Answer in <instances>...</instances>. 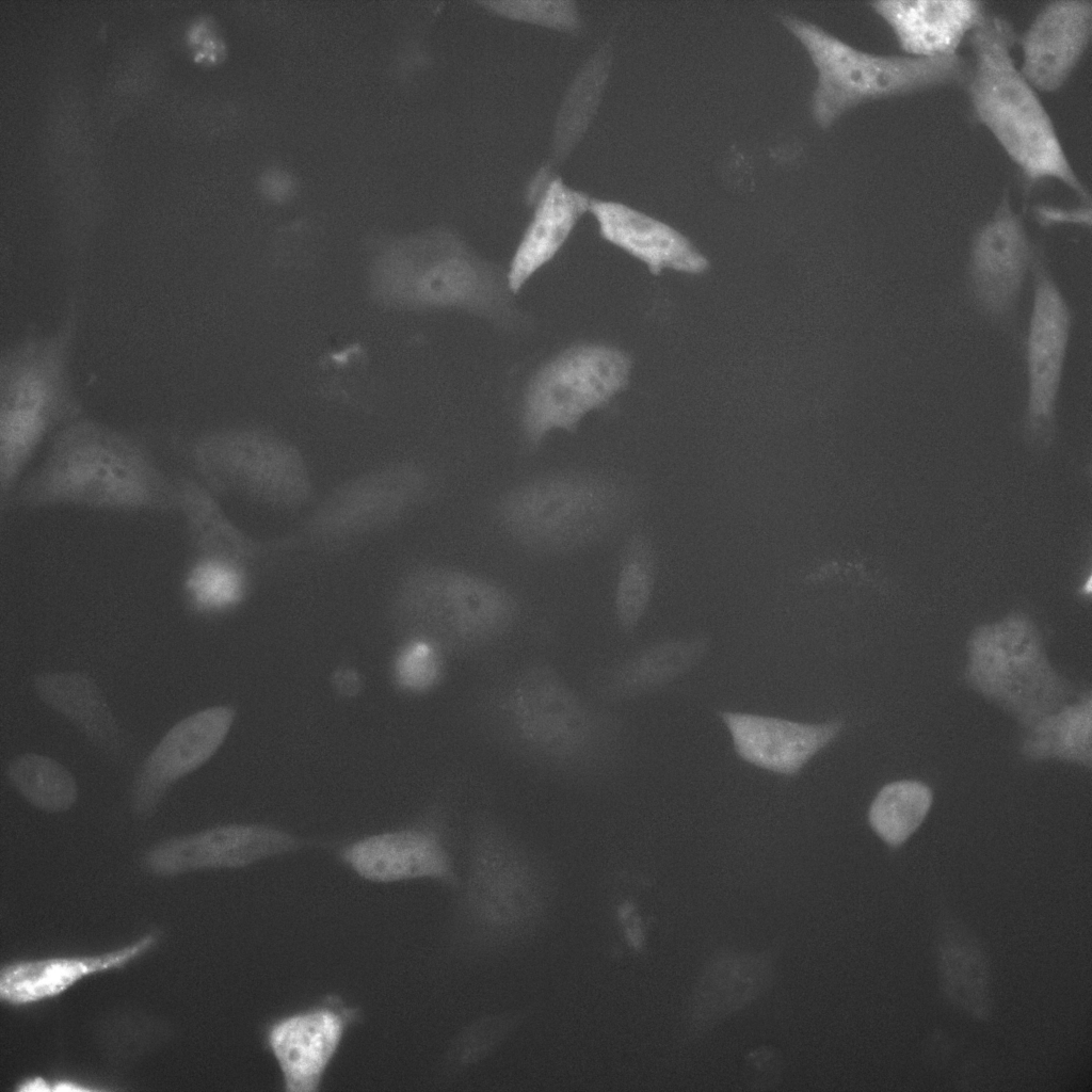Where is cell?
<instances>
[{"label": "cell", "mask_w": 1092, "mask_h": 1092, "mask_svg": "<svg viewBox=\"0 0 1092 1092\" xmlns=\"http://www.w3.org/2000/svg\"><path fill=\"white\" fill-rule=\"evenodd\" d=\"M469 714L478 733L502 753L566 781H605L625 754L621 716L582 694L547 661L481 682Z\"/></svg>", "instance_id": "obj_1"}, {"label": "cell", "mask_w": 1092, "mask_h": 1092, "mask_svg": "<svg viewBox=\"0 0 1092 1092\" xmlns=\"http://www.w3.org/2000/svg\"><path fill=\"white\" fill-rule=\"evenodd\" d=\"M178 496L177 479L135 438L77 418L58 430L41 464L19 484L15 501L26 509L173 512Z\"/></svg>", "instance_id": "obj_2"}, {"label": "cell", "mask_w": 1092, "mask_h": 1092, "mask_svg": "<svg viewBox=\"0 0 1092 1092\" xmlns=\"http://www.w3.org/2000/svg\"><path fill=\"white\" fill-rule=\"evenodd\" d=\"M453 940L470 957L503 952L545 924L553 880L545 860L494 814L472 821L467 869L457 888Z\"/></svg>", "instance_id": "obj_3"}, {"label": "cell", "mask_w": 1092, "mask_h": 1092, "mask_svg": "<svg viewBox=\"0 0 1092 1092\" xmlns=\"http://www.w3.org/2000/svg\"><path fill=\"white\" fill-rule=\"evenodd\" d=\"M969 43L973 60L965 90L974 117L1030 184L1056 180L1089 203V192L1072 166L1038 91L1012 57V26L1003 17L985 12L969 34Z\"/></svg>", "instance_id": "obj_4"}, {"label": "cell", "mask_w": 1092, "mask_h": 1092, "mask_svg": "<svg viewBox=\"0 0 1092 1092\" xmlns=\"http://www.w3.org/2000/svg\"><path fill=\"white\" fill-rule=\"evenodd\" d=\"M642 502V488L628 478L558 470L507 489L496 502L495 517L523 549L559 556L604 540L628 521Z\"/></svg>", "instance_id": "obj_5"}, {"label": "cell", "mask_w": 1092, "mask_h": 1092, "mask_svg": "<svg viewBox=\"0 0 1092 1092\" xmlns=\"http://www.w3.org/2000/svg\"><path fill=\"white\" fill-rule=\"evenodd\" d=\"M370 278L388 306L463 310L509 328L523 321L507 272L448 230L390 243L373 260Z\"/></svg>", "instance_id": "obj_6"}, {"label": "cell", "mask_w": 1092, "mask_h": 1092, "mask_svg": "<svg viewBox=\"0 0 1092 1092\" xmlns=\"http://www.w3.org/2000/svg\"><path fill=\"white\" fill-rule=\"evenodd\" d=\"M780 21L816 68L810 111L822 129L864 102L946 86L965 89L969 78L970 61L959 53L937 59L879 54L858 49L801 17L783 14Z\"/></svg>", "instance_id": "obj_7"}, {"label": "cell", "mask_w": 1092, "mask_h": 1092, "mask_svg": "<svg viewBox=\"0 0 1092 1092\" xmlns=\"http://www.w3.org/2000/svg\"><path fill=\"white\" fill-rule=\"evenodd\" d=\"M74 319L57 331L27 337L0 357V492L15 487L55 429L78 418L69 355Z\"/></svg>", "instance_id": "obj_8"}, {"label": "cell", "mask_w": 1092, "mask_h": 1092, "mask_svg": "<svg viewBox=\"0 0 1092 1092\" xmlns=\"http://www.w3.org/2000/svg\"><path fill=\"white\" fill-rule=\"evenodd\" d=\"M518 615V600L503 584L447 565L411 572L390 608L391 622L406 640L430 642L446 655L493 646L513 629Z\"/></svg>", "instance_id": "obj_9"}, {"label": "cell", "mask_w": 1092, "mask_h": 1092, "mask_svg": "<svg viewBox=\"0 0 1092 1092\" xmlns=\"http://www.w3.org/2000/svg\"><path fill=\"white\" fill-rule=\"evenodd\" d=\"M964 680L1025 729L1076 694L1050 663L1034 623L1018 613L973 631Z\"/></svg>", "instance_id": "obj_10"}, {"label": "cell", "mask_w": 1092, "mask_h": 1092, "mask_svg": "<svg viewBox=\"0 0 1092 1092\" xmlns=\"http://www.w3.org/2000/svg\"><path fill=\"white\" fill-rule=\"evenodd\" d=\"M190 455L200 481L214 494L284 510L304 505L312 494L311 475L301 452L264 431H208L192 441Z\"/></svg>", "instance_id": "obj_11"}, {"label": "cell", "mask_w": 1092, "mask_h": 1092, "mask_svg": "<svg viewBox=\"0 0 1092 1092\" xmlns=\"http://www.w3.org/2000/svg\"><path fill=\"white\" fill-rule=\"evenodd\" d=\"M630 356L606 343H578L543 364L526 388L520 429L537 448L555 430L574 432L581 419L604 407L629 383Z\"/></svg>", "instance_id": "obj_12"}, {"label": "cell", "mask_w": 1092, "mask_h": 1092, "mask_svg": "<svg viewBox=\"0 0 1092 1092\" xmlns=\"http://www.w3.org/2000/svg\"><path fill=\"white\" fill-rule=\"evenodd\" d=\"M430 475L399 462L360 473L337 486L305 526L310 541L338 545L378 532L421 504L432 491Z\"/></svg>", "instance_id": "obj_13"}, {"label": "cell", "mask_w": 1092, "mask_h": 1092, "mask_svg": "<svg viewBox=\"0 0 1092 1092\" xmlns=\"http://www.w3.org/2000/svg\"><path fill=\"white\" fill-rule=\"evenodd\" d=\"M1038 247L1031 270L1033 295L1026 338L1027 399L1024 429L1038 444L1055 432L1057 401L1067 353L1072 314Z\"/></svg>", "instance_id": "obj_14"}, {"label": "cell", "mask_w": 1092, "mask_h": 1092, "mask_svg": "<svg viewBox=\"0 0 1092 1092\" xmlns=\"http://www.w3.org/2000/svg\"><path fill=\"white\" fill-rule=\"evenodd\" d=\"M359 1009L328 995L301 1010L278 1016L263 1030V1045L273 1058L283 1089L317 1092Z\"/></svg>", "instance_id": "obj_15"}, {"label": "cell", "mask_w": 1092, "mask_h": 1092, "mask_svg": "<svg viewBox=\"0 0 1092 1092\" xmlns=\"http://www.w3.org/2000/svg\"><path fill=\"white\" fill-rule=\"evenodd\" d=\"M306 846L304 838L269 824L227 823L164 839L143 854L142 866L157 877L240 869Z\"/></svg>", "instance_id": "obj_16"}, {"label": "cell", "mask_w": 1092, "mask_h": 1092, "mask_svg": "<svg viewBox=\"0 0 1092 1092\" xmlns=\"http://www.w3.org/2000/svg\"><path fill=\"white\" fill-rule=\"evenodd\" d=\"M1038 247L1009 195H1003L970 245L968 285L983 314L1002 323L1013 321Z\"/></svg>", "instance_id": "obj_17"}, {"label": "cell", "mask_w": 1092, "mask_h": 1092, "mask_svg": "<svg viewBox=\"0 0 1092 1092\" xmlns=\"http://www.w3.org/2000/svg\"><path fill=\"white\" fill-rule=\"evenodd\" d=\"M443 820L367 835L338 850L339 860L360 879L378 884L431 880L457 889L461 878L447 844Z\"/></svg>", "instance_id": "obj_18"}, {"label": "cell", "mask_w": 1092, "mask_h": 1092, "mask_svg": "<svg viewBox=\"0 0 1092 1092\" xmlns=\"http://www.w3.org/2000/svg\"><path fill=\"white\" fill-rule=\"evenodd\" d=\"M235 718L232 706L216 705L172 726L143 761L134 778L133 813L140 818L154 815L175 783L200 768L218 752Z\"/></svg>", "instance_id": "obj_19"}, {"label": "cell", "mask_w": 1092, "mask_h": 1092, "mask_svg": "<svg viewBox=\"0 0 1092 1092\" xmlns=\"http://www.w3.org/2000/svg\"><path fill=\"white\" fill-rule=\"evenodd\" d=\"M1091 31L1090 0L1047 3L1019 38L1021 73L1038 92L1060 90L1081 60Z\"/></svg>", "instance_id": "obj_20"}, {"label": "cell", "mask_w": 1092, "mask_h": 1092, "mask_svg": "<svg viewBox=\"0 0 1092 1092\" xmlns=\"http://www.w3.org/2000/svg\"><path fill=\"white\" fill-rule=\"evenodd\" d=\"M738 756L780 775L798 774L841 733L844 722L805 723L748 712L722 711Z\"/></svg>", "instance_id": "obj_21"}, {"label": "cell", "mask_w": 1092, "mask_h": 1092, "mask_svg": "<svg viewBox=\"0 0 1092 1092\" xmlns=\"http://www.w3.org/2000/svg\"><path fill=\"white\" fill-rule=\"evenodd\" d=\"M590 212L604 240L644 263L651 273L664 270L700 274L704 254L679 230L628 205L592 198Z\"/></svg>", "instance_id": "obj_22"}, {"label": "cell", "mask_w": 1092, "mask_h": 1092, "mask_svg": "<svg viewBox=\"0 0 1092 1092\" xmlns=\"http://www.w3.org/2000/svg\"><path fill=\"white\" fill-rule=\"evenodd\" d=\"M905 55L937 59L958 54L986 10L971 0H887L870 3Z\"/></svg>", "instance_id": "obj_23"}, {"label": "cell", "mask_w": 1092, "mask_h": 1092, "mask_svg": "<svg viewBox=\"0 0 1092 1092\" xmlns=\"http://www.w3.org/2000/svg\"><path fill=\"white\" fill-rule=\"evenodd\" d=\"M158 941L159 935L149 932L123 947L99 954L12 962L0 971V998L11 1006H28L58 997L87 977L136 961Z\"/></svg>", "instance_id": "obj_24"}, {"label": "cell", "mask_w": 1092, "mask_h": 1092, "mask_svg": "<svg viewBox=\"0 0 1092 1092\" xmlns=\"http://www.w3.org/2000/svg\"><path fill=\"white\" fill-rule=\"evenodd\" d=\"M709 643L703 633L655 642L598 672L589 682L590 696L612 706L654 692L694 667Z\"/></svg>", "instance_id": "obj_25"}, {"label": "cell", "mask_w": 1092, "mask_h": 1092, "mask_svg": "<svg viewBox=\"0 0 1092 1092\" xmlns=\"http://www.w3.org/2000/svg\"><path fill=\"white\" fill-rule=\"evenodd\" d=\"M772 979L769 954L726 951L703 968L689 1003V1024L703 1031L755 1001Z\"/></svg>", "instance_id": "obj_26"}, {"label": "cell", "mask_w": 1092, "mask_h": 1092, "mask_svg": "<svg viewBox=\"0 0 1092 1092\" xmlns=\"http://www.w3.org/2000/svg\"><path fill=\"white\" fill-rule=\"evenodd\" d=\"M591 197L559 177L546 184L507 271L513 294L558 254L578 221L590 211Z\"/></svg>", "instance_id": "obj_27"}, {"label": "cell", "mask_w": 1092, "mask_h": 1092, "mask_svg": "<svg viewBox=\"0 0 1092 1092\" xmlns=\"http://www.w3.org/2000/svg\"><path fill=\"white\" fill-rule=\"evenodd\" d=\"M177 485V512L193 556L222 558L246 566L268 551L271 545L238 527L202 481L180 478Z\"/></svg>", "instance_id": "obj_28"}, {"label": "cell", "mask_w": 1092, "mask_h": 1092, "mask_svg": "<svg viewBox=\"0 0 1092 1092\" xmlns=\"http://www.w3.org/2000/svg\"><path fill=\"white\" fill-rule=\"evenodd\" d=\"M33 686L47 706L65 717L96 746L109 753L121 751L119 726L90 676L79 672L44 673L35 676Z\"/></svg>", "instance_id": "obj_29"}, {"label": "cell", "mask_w": 1092, "mask_h": 1092, "mask_svg": "<svg viewBox=\"0 0 1092 1092\" xmlns=\"http://www.w3.org/2000/svg\"><path fill=\"white\" fill-rule=\"evenodd\" d=\"M1019 750L1031 761L1061 760L1082 767L1092 761L1090 690L1045 714L1025 729Z\"/></svg>", "instance_id": "obj_30"}, {"label": "cell", "mask_w": 1092, "mask_h": 1092, "mask_svg": "<svg viewBox=\"0 0 1092 1092\" xmlns=\"http://www.w3.org/2000/svg\"><path fill=\"white\" fill-rule=\"evenodd\" d=\"M658 557L652 536L633 532L626 540L619 562L614 614L619 627L632 632L645 615L654 594Z\"/></svg>", "instance_id": "obj_31"}, {"label": "cell", "mask_w": 1092, "mask_h": 1092, "mask_svg": "<svg viewBox=\"0 0 1092 1092\" xmlns=\"http://www.w3.org/2000/svg\"><path fill=\"white\" fill-rule=\"evenodd\" d=\"M181 594L188 609L202 616L226 613L245 597V566L206 556H193L181 579Z\"/></svg>", "instance_id": "obj_32"}, {"label": "cell", "mask_w": 1092, "mask_h": 1092, "mask_svg": "<svg viewBox=\"0 0 1092 1092\" xmlns=\"http://www.w3.org/2000/svg\"><path fill=\"white\" fill-rule=\"evenodd\" d=\"M933 803L931 788L914 780L884 785L868 809V823L886 845L900 847L920 828Z\"/></svg>", "instance_id": "obj_33"}, {"label": "cell", "mask_w": 1092, "mask_h": 1092, "mask_svg": "<svg viewBox=\"0 0 1092 1092\" xmlns=\"http://www.w3.org/2000/svg\"><path fill=\"white\" fill-rule=\"evenodd\" d=\"M6 773L15 789L41 810L65 812L77 801L78 787L74 776L48 756L20 755L10 762Z\"/></svg>", "instance_id": "obj_34"}, {"label": "cell", "mask_w": 1092, "mask_h": 1092, "mask_svg": "<svg viewBox=\"0 0 1092 1092\" xmlns=\"http://www.w3.org/2000/svg\"><path fill=\"white\" fill-rule=\"evenodd\" d=\"M940 964L947 995L970 1014L982 1016L987 1008V971L983 957L966 937L953 934L940 949Z\"/></svg>", "instance_id": "obj_35"}, {"label": "cell", "mask_w": 1092, "mask_h": 1092, "mask_svg": "<svg viewBox=\"0 0 1092 1092\" xmlns=\"http://www.w3.org/2000/svg\"><path fill=\"white\" fill-rule=\"evenodd\" d=\"M521 1012H502L481 1016L466 1026L449 1050V1061L462 1069L487 1057L521 1022Z\"/></svg>", "instance_id": "obj_36"}, {"label": "cell", "mask_w": 1092, "mask_h": 1092, "mask_svg": "<svg viewBox=\"0 0 1092 1092\" xmlns=\"http://www.w3.org/2000/svg\"><path fill=\"white\" fill-rule=\"evenodd\" d=\"M446 654L436 645L408 639L397 653L392 673L396 685L411 694H425L437 688L445 676Z\"/></svg>", "instance_id": "obj_37"}, {"label": "cell", "mask_w": 1092, "mask_h": 1092, "mask_svg": "<svg viewBox=\"0 0 1092 1092\" xmlns=\"http://www.w3.org/2000/svg\"><path fill=\"white\" fill-rule=\"evenodd\" d=\"M594 61L580 73L571 89V93L562 106L558 118L557 138L562 149L563 144L571 146L581 135L588 125V119L596 107L606 77L605 63Z\"/></svg>", "instance_id": "obj_38"}, {"label": "cell", "mask_w": 1092, "mask_h": 1092, "mask_svg": "<svg viewBox=\"0 0 1092 1092\" xmlns=\"http://www.w3.org/2000/svg\"><path fill=\"white\" fill-rule=\"evenodd\" d=\"M487 10L510 19L564 32L580 28V17L572 1H484Z\"/></svg>", "instance_id": "obj_39"}, {"label": "cell", "mask_w": 1092, "mask_h": 1092, "mask_svg": "<svg viewBox=\"0 0 1092 1092\" xmlns=\"http://www.w3.org/2000/svg\"><path fill=\"white\" fill-rule=\"evenodd\" d=\"M1085 213H1090V210L1086 211L1085 208H1080L1070 211L1046 207L1040 208L1038 216L1040 223L1047 225L1058 223H1075L1083 225L1086 222Z\"/></svg>", "instance_id": "obj_40"}, {"label": "cell", "mask_w": 1092, "mask_h": 1092, "mask_svg": "<svg viewBox=\"0 0 1092 1092\" xmlns=\"http://www.w3.org/2000/svg\"><path fill=\"white\" fill-rule=\"evenodd\" d=\"M333 679L337 691L347 696L357 694L362 688L360 676L353 669L336 671Z\"/></svg>", "instance_id": "obj_41"}]
</instances>
